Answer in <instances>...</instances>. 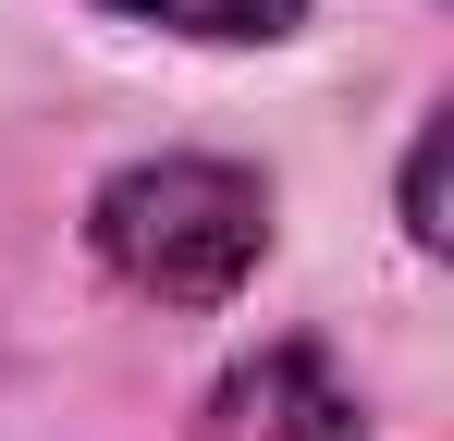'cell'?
Returning a JSON list of instances; mask_svg holds the SVG:
<instances>
[{
    "label": "cell",
    "instance_id": "6da1fadb",
    "mask_svg": "<svg viewBox=\"0 0 454 441\" xmlns=\"http://www.w3.org/2000/svg\"><path fill=\"white\" fill-rule=\"evenodd\" d=\"M98 270L148 306H222L258 258H270V184L233 159H136L98 184L86 209Z\"/></svg>",
    "mask_w": 454,
    "mask_h": 441
},
{
    "label": "cell",
    "instance_id": "3957f363",
    "mask_svg": "<svg viewBox=\"0 0 454 441\" xmlns=\"http://www.w3.org/2000/svg\"><path fill=\"white\" fill-rule=\"evenodd\" d=\"M136 25H172V37H283L307 0H111Z\"/></svg>",
    "mask_w": 454,
    "mask_h": 441
},
{
    "label": "cell",
    "instance_id": "7a4b0ae2",
    "mask_svg": "<svg viewBox=\"0 0 454 441\" xmlns=\"http://www.w3.org/2000/svg\"><path fill=\"white\" fill-rule=\"evenodd\" d=\"M184 441H369V405L319 344H258V356H233L209 380Z\"/></svg>",
    "mask_w": 454,
    "mask_h": 441
}]
</instances>
